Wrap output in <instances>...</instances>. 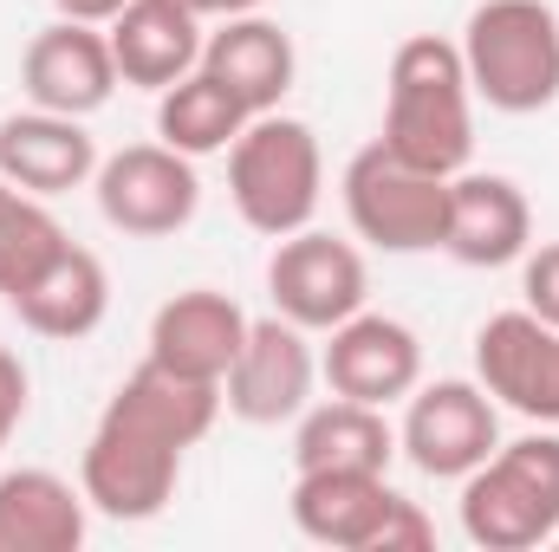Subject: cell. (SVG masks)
Returning <instances> with one entry per match:
<instances>
[{"mask_svg":"<svg viewBox=\"0 0 559 552\" xmlns=\"http://www.w3.org/2000/svg\"><path fill=\"white\" fill-rule=\"evenodd\" d=\"M222 384L182 377L156 358H143L138 371L111 391V404L98 416L85 455H79V488L92 501V514L105 520H156L182 481V455L215 429Z\"/></svg>","mask_w":559,"mask_h":552,"instance_id":"6da1fadb","label":"cell"},{"mask_svg":"<svg viewBox=\"0 0 559 552\" xmlns=\"http://www.w3.org/2000/svg\"><path fill=\"white\" fill-rule=\"evenodd\" d=\"M384 149L429 176H462L475 156V92L462 46L442 33H411L384 79Z\"/></svg>","mask_w":559,"mask_h":552,"instance_id":"7a4b0ae2","label":"cell"},{"mask_svg":"<svg viewBox=\"0 0 559 552\" xmlns=\"http://www.w3.org/2000/svg\"><path fill=\"white\" fill-rule=\"evenodd\" d=\"M455 46L488 111L534 118L559 98V13L547 0H481Z\"/></svg>","mask_w":559,"mask_h":552,"instance_id":"3957f363","label":"cell"},{"mask_svg":"<svg viewBox=\"0 0 559 552\" xmlns=\"http://www.w3.org/2000/svg\"><path fill=\"white\" fill-rule=\"evenodd\" d=\"M462 533L481 552H534L559 540V435L534 429L501 442L462 475Z\"/></svg>","mask_w":559,"mask_h":552,"instance_id":"277c9868","label":"cell"},{"mask_svg":"<svg viewBox=\"0 0 559 552\" xmlns=\"http://www.w3.org/2000/svg\"><path fill=\"white\" fill-rule=\"evenodd\" d=\"M228 195H235V215L267 241L312 228L319 195H325V156H319L312 124L286 111L248 118V131L228 143Z\"/></svg>","mask_w":559,"mask_h":552,"instance_id":"5b68a950","label":"cell"},{"mask_svg":"<svg viewBox=\"0 0 559 552\" xmlns=\"http://www.w3.org/2000/svg\"><path fill=\"white\" fill-rule=\"evenodd\" d=\"M345 221L358 241L384 248V254H429L442 248V221H449V176H429L417 163H404L384 143H365L345 163Z\"/></svg>","mask_w":559,"mask_h":552,"instance_id":"8992f818","label":"cell"},{"mask_svg":"<svg viewBox=\"0 0 559 552\" xmlns=\"http://www.w3.org/2000/svg\"><path fill=\"white\" fill-rule=\"evenodd\" d=\"M92 195H98V215L131 235V241H163L176 228L195 221L202 208V176H195V156L169 149V143H124L118 156L98 163L92 176Z\"/></svg>","mask_w":559,"mask_h":552,"instance_id":"52a82bcc","label":"cell"},{"mask_svg":"<svg viewBox=\"0 0 559 552\" xmlns=\"http://www.w3.org/2000/svg\"><path fill=\"white\" fill-rule=\"evenodd\" d=\"M404 404L411 410H404V429H397V448L429 481H462L468 468H481L501 448V404L468 377L417 384Z\"/></svg>","mask_w":559,"mask_h":552,"instance_id":"ba28073f","label":"cell"},{"mask_svg":"<svg viewBox=\"0 0 559 552\" xmlns=\"http://www.w3.org/2000/svg\"><path fill=\"white\" fill-rule=\"evenodd\" d=\"M267 292H274V312L306 325V332H332L345 325L352 312H365V254L352 241H332L319 228H299L274 241V261H267Z\"/></svg>","mask_w":559,"mask_h":552,"instance_id":"9c48e42d","label":"cell"},{"mask_svg":"<svg viewBox=\"0 0 559 552\" xmlns=\"http://www.w3.org/2000/svg\"><path fill=\"white\" fill-rule=\"evenodd\" d=\"M312 384H319L312 332L274 312V319H248V345L222 377V404L254 429H274L312 404Z\"/></svg>","mask_w":559,"mask_h":552,"instance_id":"30bf717a","label":"cell"},{"mask_svg":"<svg viewBox=\"0 0 559 552\" xmlns=\"http://www.w3.org/2000/svg\"><path fill=\"white\" fill-rule=\"evenodd\" d=\"M475 384L527 422H559V332L527 305L495 312L475 332Z\"/></svg>","mask_w":559,"mask_h":552,"instance_id":"8fae6325","label":"cell"},{"mask_svg":"<svg viewBox=\"0 0 559 552\" xmlns=\"http://www.w3.org/2000/svg\"><path fill=\"white\" fill-rule=\"evenodd\" d=\"M332 345L319 351V377L332 384V397H352V404H404L423 384V345L417 332L391 312H352L345 325L325 332Z\"/></svg>","mask_w":559,"mask_h":552,"instance_id":"7c38bea8","label":"cell"},{"mask_svg":"<svg viewBox=\"0 0 559 552\" xmlns=\"http://www.w3.org/2000/svg\"><path fill=\"white\" fill-rule=\"evenodd\" d=\"M20 85L39 111H59V118H92L111 105V92L124 85L118 79V59H111V39L105 26H85V20H52L26 39L20 52Z\"/></svg>","mask_w":559,"mask_h":552,"instance_id":"4fadbf2b","label":"cell"},{"mask_svg":"<svg viewBox=\"0 0 559 552\" xmlns=\"http://www.w3.org/2000/svg\"><path fill=\"white\" fill-rule=\"evenodd\" d=\"M534 248V208L514 176H481L462 169L449 176V221H442V254L462 267H514Z\"/></svg>","mask_w":559,"mask_h":552,"instance_id":"5bb4252c","label":"cell"},{"mask_svg":"<svg viewBox=\"0 0 559 552\" xmlns=\"http://www.w3.org/2000/svg\"><path fill=\"white\" fill-rule=\"evenodd\" d=\"M241 345H248V312L215 286H189V292L163 299L150 319V358L182 377H202V384H222L228 364L241 358Z\"/></svg>","mask_w":559,"mask_h":552,"instance_id":"9a60e30c","label":"cell"},{"mask_svg":"<svg viewBox=\"0 0 559 552\" xmlns=\"http://www.w3.org/2000/svg\"><path fill=\"white\" fill-rule=\"evenodd\" d=\"M0 176L39 202L85 189L98 176V143L85 131V118H59V111H13L0 118Z\"/></svg>","mask_w":559,"mask_h":552,"instance_id":"2e32d148","label":"cell"},{"mask_svg":"<svg viewBox=\"0 0 559 552\" xmlns=\"http://www.w3.org/2000/svg\"><path fill=\"white\" fill-rule=\"evenodd\" d=\"M7 305L20 312V325H26L33 338L79 345V338H92V332L105 325V312H111V274H105V261H98L92 248L66 241Z\"/></svg>","mask_w":559,"mask_h":552,"instance_id":"e0dca14e","label":"cell"},{"mask_svg":"<svg viewBox=\"0 0 559 552\" xmlns=\"http://www.w3.org/2000/svg\"><path fill=\"white\" fill-rule=\"evenodd\" d=\"M391 501H397V488L384 475H365V468H312V475L293 481V501L286 507H293V527L312 547L371 552Z\"/></svg>","mask_w":559,"mask_h":552,"instance_id":"ac0fdd59","label":"cell"},{"mask_svg":"<svg viewBox=\"0 0 559 552\" xmlns=\"http://www.w3.org/2000/svg\"><path fill=\"white\" fill-rule=\"evenodd\" d=\"M111 59H118V79L143 85V92H169L176 79H189L202 65V20L182 7V0H131L111 26Z\"/></svg>","mask_w":559,"mask_h":552,"instance_id":"d6986e66","label":"cell"},{"mask_svg":"<svg viewBox=\"0 0 559 552\" xmlns=\"http://www.w3.org/2000/svg\"><path fill=\"white\" fill-rule=\"evenodd\" d=\"M202 72L222 79L261 118V111H280V98L293 92L299 52H293V33L280 20H267V13H235V20H222L202 39Z\"/></svg>","mask_w":559,"mask_h":552,"instance_id":"ffe728a7","label":"cell"},{"mask_svg":"<svg viewBox=\"0 0 559 552\" xmlns=\"http://www.w3.org/2000/svg\"><path fill=\"white\" fill-rule=\"evenodd\" d=\"M85 488L52 468H7L0 475V552H79L85 547Z\"/></svg>","mask_w":559,"mask_h":552,"instance_id":"44dd1931","label":"cell"},{"mask_svg":"<svg viewBox=\"0 0 559 552\" xmlns=\"http://www.w3.org/2000/svg\"><path fill=\"white\" fill-rule=\"evenodd\" d=\"M397 455V429L384 422L378 404H352V397H332V404H306L299 410V435H293V468L312 475V468H365V475H384Z\"/></svg>","mask_w":559,"mask_h":552,"instance_id":"7402d4cb","label":"cell"},{"mask_svg":"<svg viewBox=\"0 0 559 552\" xmlns=\"http://www.w3.org/2000/svg\"><path fill=\"white\" fill-rule=\"evenodd\" d=\"M248 118L254 111L222 79H209L202 65L189 79H176L169 92H156V137L169 149H182V156H222L228 143L248 131Z\"/></svg>","mask_w":559,"mask_h":552,"instance_id":"603a6c76","label":"cell"},{"mask_svg":"<svg viewBox=\"0 0 559 552\" xmlns=\"http://www.w3.org/2000/svg\"><path fill=\"white\" fill-rule=\"evenodd\" d=\"M59 248H66V228L52 221V208L0 176V299H13Z\"/></svg>","mask_w":559,"mask_h":552,"instance_id":"cb8c5ba5","label":"cell"},{"mask_svg":"<svg viewBox=\"0 0 559 552\" xmlns=\"http://www.w3.org/2000/svg\"><path fill=\"white\" fill-rule=\"evenodd\" d=\"M521 292H527V312L559 332V241L521 254Z\"/></svg>","mask_w":559,"mask_h":552,"instance_id":"d4e9b609","label":"cell"},{"mask_svg":"<svg viewBox=\"0 0 559 552\" xmlns=\"http://www.w3.org/2000/svg\"><path fill=\"white\" fill-rule=\"evenodd\" d=\"M429 547H436V527H429V514H423L411 494H397V501L384 507V527H378L371 552H429Z\"/></svg>","mask_w":559,"mask_h":552,"instance_id":"484cf974","label":"cell"},{"mask_svg":"<svg viewBox=\"0 0 559 552\" xmlns=\"http://www.w3.org/2000/svg\"><path fill=\"white\" fill-rule=\"evenodd\" d=\"M26 397H33V377H26V364L0 345V448H7L13 429L26 422Z\"/></svg>","mask_w":559,"mask_h":552,"instance_id":"4316f807","label":"cell"},{"mask_svg":"<svg viewBox=\"0 0 559 552\" xmlns=\"http://www.w3.org/2000/svg\"><path fill=\"white\" fill-rule=\"evenodd\" d=\"M124 7H131V0H52L59 20H85V26H111Z\"/></svg>","mask_w":559,"mask_h":552,"instance_id":"83f0119b","label":"cell"},{"mask_svg":"<svg viewBox=\"0 0 559 552\" xmlns=\"http://www.w3.org/2000/svg\"><path fill=\"white\" fill-rule=\"evenodd\" d=\"M195 20H235V13H261V0H182Z\"/></svg>","mask_w":559,"mask_h":552,"instance_id":"f1b7e54d","label":"cell"}]
</instances>
